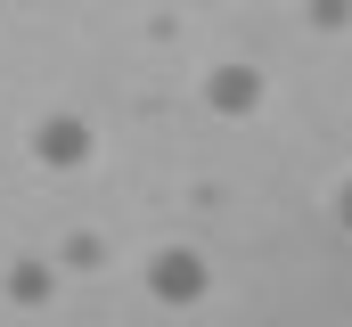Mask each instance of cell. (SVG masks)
<instances>
[{"label":"cell","mask_w":352,"mask_h":327,"mask_svg":"<svg viewBox=\"0 0 352 327\" xmlns=\"http://www.w3.org/2000/svg\"><path fill=\"white\" fill-rule=\"evenodd\" d=\"M205 286H213L205 253H188V245H164V253H148V295H156V303L188 311V303H205Z\"/></svg>","instance_id":"1"},{"label":"cell","mask_w":352,"mask_h":327,"mask_svg":"<svg viewBox=\"0 0 352 327\" xmlns=\"http://www.w3.org/2000/svg\"><path fill=\"white\" fill-rule=\"evenodd\" d=\"M90 156H98V131H90L82 115H66V106H58V115H41V123H33V164H50V172H82Z\"/></svg>","instance_id":"2"},{"label":"cell","mask_w":352,"mask_h":327,"mask_svg":"<svg viewBox=\"0 0 352 327\" xmlns=\"http://www.w3.org/2000/svg\"><path fill=\"white\" fill-rule=\"evenodd\" d=\"M0 295H8L16 311H41V303L58 295V262H50V253H16V262L0 270Z\"/></svg>","instance_id":"3"},{"label":"cell","mask_w":352,"mask_h":327,"mask_svg":"<svg viewBox=\"0 0 352 327\" xmlns=\"http://www.w3.org/2000/svg\"><path fill=\"white\" fill-rule=\"evenodd\" d=\"M205 106H213V115H254V106H263V74L238 66V58L213 66V74H205Z\"/></svg>","instance_id":"4"},{"label":"cell","mask_w":352,"mask_h":327,"mask_svg":"<svg viewBox=\"0 0 352 327\" xmlns=\"http://www.w3.org/2000/svg\"><path fill=\"white\" fill-rule=\"evenodd\" d=\"M303 16H311L320 33H344V25H352V0H303Z\"/></svg>","instance_id":"5"},{"label":"cell","mask_w":352,"mask_h":327,"mask_svg":"<svg viewBox=\"0 0 352 327\" xmlns=\"http://www.w3.org/2000/svg\"><path fill=\"white\" fill-rule=\"evenodd\" d=\"M66 262H74V270H98V262H107V245H98V238H66Z\"/></svg>","instance_id":"6"},{"label":"cell","mask_w":352,"mask_h":327,"mask_svg":"<svg viewBox=\"0 0 352 327\" xmlns=\"http://www.w3.org/2000/svg\"><path fill=\"white\" fill-rule=\"evenodd\" d=\"M336 221H344V229H352V180H344V188H336Z\"/></svg>","instance_id":"7"}]
</instances>
